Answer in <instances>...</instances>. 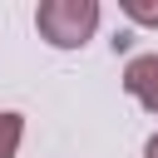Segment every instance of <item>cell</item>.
Here are the masks:
<instances>
[{
	"label": "cell",
	"instance_id": "obj_3",
	"mask_svg": "<svg viewBox=\"0 0 158 158\" xmlns=\"http://www.w3.org/2000/svg\"><path fill=\"white\" fill-rule=\"evenodd\" d=\"M20 138H25V118L15 109H5L0 114V158H15L20 153Z\"/></svg>",
	"mask_w": 158,
	"mask_h": 158
},
{
	"label": "cell",
	"instance_id": "obj_2",
	"mask_svg": "<svg viewBox=\"0 0 158 158\" xmlns=\"http://www.w3.org/2000/svg\"><path fill=\"white\" fill-rule=\"evenodd\" d=\"M123 89H128L148 114H158V54H133V59L123 64Z\"/></svg>",
	"mask_w": 158,
	"mask_h": 158
},
{
	"label": "cell",
	"instance_id": "obj_1",
	"mask_svg": "<svg viewBox=\"0 0 158 158\" xmlns=\"http://www.w3.org/2000/svg\"><path fill=\"white\" fill-rule=\"evenodd\" d=\"M35 30L54 49H79L99 30V0H40Z\"/></svg>",
	"mask_w": 158,
	"mask_h": 158
},
{
	"label": "cell",
	"instance_id": "obj_4",
	"mask_svg": "<svg viewBox=\"0 0 158 158\" xmlns=\"http://www.w3.org/2000/svg\"><path fill=\"white\" fill-rule=\"evenodd\" d=\"M123 15L133 25H153L158 30V0H123Z\"/></svg>",
	"mask_w": 158,
	"mask_h": 158
},
{
	"label": "cell",
	"instance_id": "obj_5",
	"mask_svg": "<svg viewBox=\"0 0 158 158\" xmlns=\"http://www.w3.org/2000/svg\"><path fill=\"white\" fill-rule=\"evenodd\" d=\"M143 158H158V133H153V138L143 143Z\"/></svg>",
	"mask_w": 158,
	"mask_h": 158
}]
</instances>
